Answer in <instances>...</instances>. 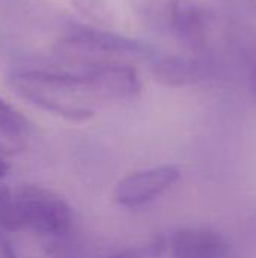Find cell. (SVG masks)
<instances>
[{
  "label": "cell",
  "mask_w": 256,
  "mask_h": 258,
  "mask_svg": "<svg viewBox=\"0 0 256 258\" xmlns=\"http://www.w3.org/2000/svg\"><path fill=\"white\" fill-rule=\"evenodd\" d=\"M8 172H9V165H8V162H5V159L0 156V178H3Z\"/></svg>",
  "instance_id": "15"
},
{
  "label": "cell",
  "mask_w": 256,
  "mask_h": 258,
  "mask_svg": "<svg viewBox=\"0 0 256 258\" xmlns=\"http://www.w3.org/2000/svg\"><path fill=\"white\" fill-rule=\"evenodd\" d=\"M149 63L154 80L170 88L195 85L210 73L205 59L193 54H155Z\"/></svg>",
  "instance_id": "7"
},
{
  "label": "cell",
  "mask_w": 256,
  "mask_h": 258,
  "mask_svg": "<svg viewBox=\"0 0 256 258\" xmlns=\"http://www.w3.org/2000/svg\"><path fill=\"white\" fill-rule=\"evenodd\" d=\"M213 30L214 15L201 0H175L169 33L190 54L204 57L208 53Z\"/></svg>",
  "instance_id": "4"
},
{
  "label": "cell",
  "mask_w": 256,
  "mask_h": 258,
  "mask_svg": "<svg viewBox=\"0 0 256 258\" xmlns=\"http://www.w3.org/2000/svg\"><path fill=\"white\" fill-rule=\"evenodd\" d=\"M81 74L98 103L131 100L142 89V82L134 65H104L84 70Z\"/></svg>",
  "instance_id": "6"
},
{
  "label": "cell",
  "mask_w": 256,
  "mask_h": 258,
  "mask_svg": "<svg viewBox=\"0 0 256 258\" xmlns=\"http://www.w3.org/2000/svg\"><path fill=\"white\" fill-rule=\"evenodd\" d=\"M53 50L59 60L84 70L118 63L133 65L151 60L157 54L151 45L142 41L95 29L74 30L62 36Z\"/></svg>",
  "instance_id": "3"
},
{
  "label": "cell",
  "mask_w": 256,
  "mask_h": 258,
  "mask_svg": "<svg viewBox=\"0 0 256 258\" xmlns=\"http://www.w3.org/2000/svg\"><path fill=\"white\" fill-rule=\"evenodd\" d=\"M249 85H250V91L256 98V57L252 65V71H250V77H249Z\"/></svg>",
  "instance_id": "14"
},
{
  "label": "cell",
  "mask_w": 256,
  "mask_h": 258,
  "mask_svg": "<svg viewBox=\"0 0 256 258\" xmlns=\"http://www.w3.org/2000/svg\"><path fill=\"white\" fill-rule=\"evenodd\" d=\"M0 119L12 121V122H27V119L17 109H14L9 103H6L2 98H0Z\"/></svg>",
  "instance_id": "12"
},
{
  "label": "cell",
  "mask_w": 256,
  "mask_h": 258,
  "mask_svg": "<svg viewBox=\"0 0 256 258\" xmlns=\"http://www.w3.org/2000/svg\"><path fill=\"white\" fill-rule=\"evenodd\" d=\"M170 258H232V248L214 230L181 228L172 236Z\"/></svg>",
  "instance_id": "8"
},
{
  "label": "cell",
  "mask_w": 256,
  "mask_h": 258,
  "mask_svg": "<svg viewBox=\"0 0 256 258\" xmlns=\"http://www.w3.org/2000/svg\"><path fill=\"white\" fill-rule=\"evenodd\" d=\"M166 248H167L166 239L164 237H155L148 243L118 251V252L106 258H161L166 252Z\"/></svg>",
  "instance_id": "11"
},
{
  "label": "cell",
  "mask_w": 256,
  "mask_h": 258,
  "mask_svg": "<svg viewBox=\"0 0 256 258\" xmlns=\"http://www.w3.org/2000/svg\"><path fill=\"white\" fill-rule=\"evenodd\" d=\"M8 85L30 104L74 122L91 119L100 104L83 74L21 70L9 74Z\"/></svg>",
  "instance_id": "1"
},
{
  "label": "cell",
  "mask_w": 256,
  "mask_h": 258,
  "mask_svg": "<svg viewBox=\"0 0 256 258\" xmlns=\"http://www.w3.org/2000/svg\"><path fill=\"white\" fill-rule=\"evenodd\" d=\"M74 213L56 192L41 186L11 189L0 186V228L3 231H30L48 239L71 234Z\"/></svg>",
  "instance_id": "2"
},
{
  "label": "cell",
  "mask_w": 256,
  "mask_h": 258,
  "mask_svg": "<svg viewBox=\"0 0 256 258\" xmlns=\"http://www.w3.org/2000/svg\"><path fill=\"white\" fill-rule=\"evenodd\" d=\"M128 3L143 24L157 32L169 33L175 0H128Z\"/></svg>",
  "instance_id": "9"
},
{
  "label": "cell",
  "mask_w": 256,
  "mask_h": 258,
  "mask_svg": "<svg viewBox=\"0 0 256 258\" xmlns=\"http://www.w3.org/2000/svg\"><path fill=\"white\" fill-rule=\"evenodd\" d=\"M180 175V169L170 165L133 172L116 184L113 198L125 209L142 207L170 189Z\"/></svg>",
  "instance_id": "5"
},
{
  "label": "cell",
  "mask_w": 256,
  "mask_h": 258,
  "mask_svg": "<svg viewBox=\"0 0 256 258\" xmlns=\"http://www.w3.org/2000/svg\"><path fill=\"white\" fill-rule=\"evenodd\" d=\"M0 258H17L14 248L11 245L9 237L6 236V231L0 228Z\"/></svg>",
  "instance_id": "13"
},
{
  "label": "cell",
  "mask_w": 256,
  "mask_h": 258,
  "mask_svg": "<svg viewBox=\"0 0 256 258\" xmlns=\"http://www.w3.org/2000/svg\"><path fill=\"white\" fill-rule=\"evenodd\" d=\"M71 3L83 17L97 24L112 26L115 23V14L106 0H71Z\"/></svg>",
  "instance_id": "10"
}]
</instances>
